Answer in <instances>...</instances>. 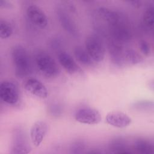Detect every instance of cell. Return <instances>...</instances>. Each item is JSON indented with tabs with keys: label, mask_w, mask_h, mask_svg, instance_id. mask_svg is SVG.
Masks as SVG:
<instances>
[{
	"label": "cell",
	"mask_w": 154,
	"mask_h": 154,
	"mask_svg": "<svg viewBox=\"0 0 154 154\" xmlns=\"http://www.w3.org/2000/svg\"><path fill=\"white\" fill-rule=\"evenodd\" d=\"M85 49L95 62H102L105 58V49L100 38L96 34L89 35L85 40Z\"/></svg>",
	"instance_id": "cell-3"
},
{
	"label": "cell",
	"mask_w": 154,
	"mask_h": 154,
	"mask_svg": "<svg viewBox=\"0 0 154 154\" xmlns=\"http://www.w3.org/2000/svg\"><path fill=\"white\" fill-rule=\"evenodd\" d=\"M26 15L29 20L35 26L45 28L48 23V19L45 13L35 5H29L26 8Z\"/></svg>",
	"instance_id": "cell-9"
},
{
	"label": "cell",
	"mask_w": 154,
	"mask_h": 154,
	"mask_svg": "<svg viewBox=\"0 0 154 154\" xmlns=\"http://www.w3.org/2000/svg\"><path fill=\"white\" fill-rule=\"evenodd\" d=\"M129 2L131 3L132 5L135 7H139L141 6V1H129Z\"/></svg>",
	"instance_id": "cell-28"
},
{
	"label": "cell",
	"mask_w": 154,
	"mask_h": 154,
	"mask_svg": "<svg viewBox=\"0 0 154 154\" xmlns=\"http://www.w3.org/2000/svg\"><path fill=\"white\" fill-rule=\"evenodd\" d=\"M108 51L112 63L118 67H122L125 64V50H123V45L112 39L108 45Z\"/></svg>",
	"instance_id": "cell-13"
},
{
	"label": "cell",
	"mask_w": 154,
	"mask_h": 154,
	"mask_svg": "<svg viewBox=\"0 0 154 154\" xmlns=\"http://www.w3.org/2000/svg\"><path fill=\"white\" fill-rule=\"evenodd\" d=\"M0 7L1 8H11L13 4L11 2L5 0L0 1Z\"/></svg>",
	"instance_id": "cell-27"
},
{
	"label": "cell",
	"mask_w": 154,
	"mask_h": 154,
	"mask_svg": "<svg viewBox=\"0 0 154 154\" xmlns=\"http://www.w3.org/2000/svg\"><path fill=\"white\" fill-rule=\"evenodd\" d=\"M61 43H62V42L60 40V38H58V37L54 38V40H52L51 43L52 47L54 49H56L60 48V46H61Z\"/></svg>",
	"instance_id": "cell-26"
},
{
	"label": "cell",
	"mask_w": 154,
	"mask_h": 154,
	"mask_svg": "<svg viewBox=\"0 0 154 154\" xmlns=\"http://www.w3.org/2000/svg\"><path fill=\"white\" fill-rule=\"evenodd\" d=\"M139 48L141 52V53L146 55L148 56L150 53V46L147 42L144 40H141L139 42Z\"/></svg>",
	"instance_id": "cell-24"
},
{
	"label": "cell",
	"mask_w": 154,
	"mask_h": 154,
	"mask_svg": "<svg viewBox=\"0 0 154 154\" xmlns=\"http://www.w3.org/2000/svg\"><path fill=\"white\" fill-rule=\"evenodd\" d=\"M112 40L123 44L129 42L132 38V32L129 25L123 17L117 23L109 26Z\"/></svg>",
	"instance_id": "cell-6"
},
{
	"label": "cell",
	"mask_w": 154,
	"mask_h": 154,
	"mask_svg": "<svg viewBox=\"0 0 154 154\" xmlns=\"http://www.w3.org/2000/svg\"><path fill=\"white\" fill-rule=\"evenodd\" d=\"M25 88L29 93L38 98L46 99L48 96V91L45 85L35 78L28 79L25 84Z\"/></svg>",
	"instance_id": "cell-12"
},
{
	"label": "cell",
	"mask_w": 154,
	"mask_h": 154,
	"mask_svg": "<svg viewBox=\"0 0 154 154\" xmlns=\"http://www.w3.org/2000/svg\"><path fill=\"white\" fill-rule=\"evenodd\" d=\"M58 20L62 28L70 35L76 37L79 35V30L76 23L63 8H59L57 10Z\"/></svg>",
	"instance_id": "cell-8"
},
{
	"label": "cell",
	"mask_w": 154,
	"mask_h": 154,
	"mask_svg": "<svg viewBox=\"0 0 154 154\" xmlns=\"http://www.w3.org/2000/svg\"><path fill=\"white\" fill-rule=\"evenodd\" d=\"M49 111L52 115L58 116L61 112V108L58 104H52L50 106Z\"/></svg>",
	"instance_id": "cell-25"
},
{
	"label": "cell",
	"mask_w": 154,
	"mask_h": 154,
	"mask_svg": "<svg viewBox=\"0 0 154 154\" xmlns=\"http://www.w3.org/2000/svg\"><path fill=\"white\" fill-rule=\"evenodd\" d=\"M133 107L137 109L145 110L150 109V108L153 107V102H150L149 101H138L133 104Z\"/></svg>",
	"instance_id": "cell-23"
},
{
	"label": "cell",
	"mask_w": 154,
	"mask_h": 154,
	"mask_svg": "<svg viewBox=\"0 0 154 154\" xmlns=\"http://www.w3.org/2000/svg\"><path fill=\"white\" fill-rule=\"evenodd\" d=\"M105 121L108 125L117 128H126L132 123V119L129 116L118 111L108 112L105 117Z\"/></svg>",
	"instance_id": "cell-11"
},
{
	"label": "cell",
	"mask_w": 154,
	"mask_h": 154,
	"mask_svg": "<svg viewBox=\"0 0 154 154\" xmlns=\"http://www.w3.org/2000/svg\"><path fill=\"white\" fill-rule=\"evenodd\" d=\"M11 58L15 75L18 78L28 76L31 72V62L26 49L21 45H14L11 49Z\"/></svg>",
	"instance_id": "cell-1"
},
{
	"label": "cell",
	"mask_w": 154,
	"mask_h": 154,
	"mask_svg": "<svg viewBox=\"0 0 154 154\" xmlns=\"http://www.w3.org/2000/svg\"><path fill=\"white\" fill-rule=\"evenodd\" d=\"M58 60L61 67L69 74H74L79 69L73 57L66 51H61L58 53Z\"/></svg>",
	"instance_id": "cell-14"
},
{
	"label": "cell",
	"mask_w": 154,
	"mask_h": 154,
	"mask_svg": "<svg viewBox=\"0 0 154 154\" xmlns=\"http://www.w3.org/2000/svg\"><path fill=\"white\" fill-rule=\"evenodd\" d=\"M99 16L108 23L109 26L114 25L121 20L123 17L118 11L105 7H100L97 10Z\"/></svg>",
	"instance_id": "cell-15"
},
{
	"label": "cell",
	"mask_w": 154,
	"mask_h": 154,
	"mask_svg": "<svg viewBox=\"0 0 154 154\" xmlns=\"http://www.w3.org/2000/svg\"><path fill=\"white\" fill-rule=\"evenodd\" d=\"M143 22L148 29H152L154 24V8L152 5L148 7L143 13Z\"/></svg>",
	"instance_id": "cell-20"
},
{
	"label": "cell",
	"mask_w": 154,
	"mask_h": 154,
	"mask_svg": "<svg viewBox=\"0 0 154 154\" xmlns=\"http://www.w3.org/2000/svg\"><path fill=\"white\" fill-rule=\"evenodd\" d=\"M134 149L141 154H153L154 153V146L149 140L143 138L136 139L133 144Z\"/></svg>",
	"instance_id": "cell-17"
},
{
	"label": "cell",
	"mask_w": 154,
	"mask_h": 154,
	"mask_svg": "<svg viewBox=\"0 0 154 154\" xmlns=\"http://www.w3.org/2000/svg\"><path fill=\"white\" fill-rule=\"evenodd\" d=\"M125 63L130 65H137L143 62V59L141 55L136 51L132 49H128L124 51Z\"/></svg>",
	"instance_id": "cell-19"
},
{
	"label": "cell",
	"mask_w": 154,
	"mask_h": 154,
	"mask_svg": "<svg viewBox=\"0 0 154 154\" xmlns=\"http://www.w3.org/2000/svg\"><path fill=\"white\" fill-rule=\"evenodd\" d=\"M13 33V27L7 20L1 19L0 20V37L5 39L10 37Z\"/></svg>",
	"instance_id": "cell-21"
},
{
	"label": "cell",
	"mask_w": 154,
	"mask_h": 154,
	"mask_svg": "<svg viewBox=\"0 0 154 154\" xmlns=\"http://www.w3.org/2000/svg\"><path fill=\"white\" fill-rule=\"evenodd\" d=\"M48 131V125L43 120L36 121L30 129L31 143L35 147H38L44 140Z\"/></svg>",
	"instance_id": "cell-10"
},
{
	"label": "cell",
	"mask_w": 154,
	"mask_h": 154,
	"mask_svg": "<svg viewBox=\"0 0 154 154\" xmlns=\"http://www.w3.org/2000/svg\"><path fill=\"white\" fill-rule=\"evenodd\" d=\"M109 149L113 153L130 154L131 152L126 140L122 137H116L109 143Z\"/></svg>",
	"instance_id": "cell-16"
},
{
	"label": "cell",
	"mask_w": 154,
	"mask_h": 154,
	"mask_svg": "<svg viewBox=\"0 0 154 154\" xmlns=\"http://www.w3.org/2000/svg\"><path fill=\"white\" fill-rule=\"evenodd\" d=\"M73 54L76 60L81 64L85 66H90L93 65V60L91 58L85 49L81 46H76L73 49Z\"/></svg>",
	"instance_id": "cell-18"
},
{
	"label": "cell",
	"mask_w": 154,
	"mask_h": 154,
	"mask_svg": "<svg viewBox=\"0 0 154 154\" xmlns=\"http://www.w3.org/2000/svg\"><path fill=\"white\" fill-rule=\"evenodd\" d=\"M35 61L38 70L46 77L54 78L59 74L60 68L57 61L46 52L37 53Z\"/></svg>",
	"instance_id": "cell-2"
},
{
	"label": "cell",
	"mask_w": 154,
	"mask_h": 154,
	"mask_svg": "<svg viewBox=\"0 0 154 154\" xmlns=\"http://www.w3.org/2000/svg\"><path fill=\"white\" fill-rule=\"evenodd\" d=\"M25 133L20 129L14 130L11 146V153L26 154L31 151Z\"/></svg>",
	"instance_id": "cell-7"
},
{
	"label": "cell",
	"mask_w": 154,
	"mask_h": 154,
	"mask_svg": "<svg viewBox=\"0 0 154 154\" xmlns=\"http://www.w3.org/2000/svg\"><path fill=\"white\" fill-rule=\"evenodd\" d=\"M76 122L86 125H97L102 120L100 112L96 109L84 106L78 109L74 115Z\"/></svg>",
	"instance_id": "cell-5"
},
{
	"label": "cell",
	"mask_w": 154,
	"mask_h": 154,
	"mask_svg": "<svg viewBox=\"0 0 154 154\" xmlns=\"http://www.w3.org/2000/svg\"><path fill=\"white\" fill-rule=\"evenodd\" d=\"M85 149V143L82 140H76L73 141L70 146L69 150L70 153L79 154L82 153Z\"/></svg>",
	"instance_id": "cell-22"
},
{
	"label": "cell",
	"mask_w": 154,
	"mask_h": 154,
	"mask_svg": "<svg viewBox=\"0 0 154 154\" xmlns=\"http://www.w3.org/2000/svg\"><path fill=\"white\" fill-rule=\"evenodd\" d=\"M19 90L17 85L11 81L5 80L0 85V97L8 105H15L19 100Z\"/></svg>",
	"instance_id": "cell-4"
}]
</instances>
